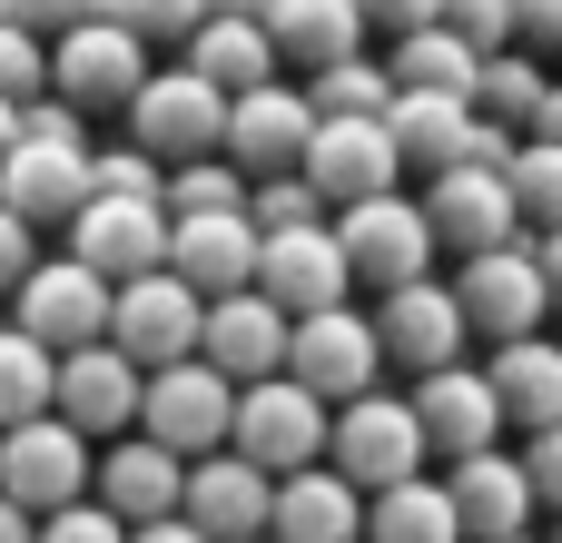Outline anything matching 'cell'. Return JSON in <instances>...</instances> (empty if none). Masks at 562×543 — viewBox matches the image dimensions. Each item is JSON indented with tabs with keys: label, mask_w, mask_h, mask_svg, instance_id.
<instances>
[{
	"label": "cell",
	"mask_w": 562,
	"mask_h": 543,
	"mask_svg": "<svg viewBox=\"0 0 562 543\" xmlns=\"http://www.w3.org/2000/svg\"><path fill=\"white\" fill-rule=\"evenodd\" d=\"M227 119H237V99L207 89V79L178 59V69H158V79L138 89L128 148H148V158H168V168H198V158H227Z\"/></svg>",
	"instance_id": "1"
},
{
	"label": "cell",
	"mask_w": 562,
	"mask_h": 543,
	"mask_svg": "<svg viewBox=\"0 0 562 543\" xmlns=\"http://www.w3.org/2000/svg\"><path fill=\"white\" fill-rule=\"evenodd\" d=\"M267 40H277V59H296L306 79H336V69L366 59L375 20H366L356 0H277V10H267Z\"/></svg>",
	"instance_id": "25"
},
{
	"label": "cell",
	"mask_w": 562,
	"mask_h": 543,
	"mask_svg": "<svg viewBox=\"0 0 562 543\" xmlns=\"http://www.w3.org/2000/svg\"><path fill=\"white\" fill-rule=\"evenodd\" d=\"M425 415H415V396H356V406H336V475L356 485V495H395V485H415L425 475Z\"/></svg>",
	"instance_id": "2"
},
{
	"label": "cell",
	"mask_w": 562,
	"mask_h": 543,
	"mask_svg": "<svg viewBox=\"0 0 562 543\" xmlns=\"http://www.w3.org/2000/svg\"><path fill=\"white\" fill-rule=\"evenodd\" d=\"M425 218H435V237H445V247H464V267H474V257H494V247H524L514 178H484V168L435 178V188H425Z\"/></svg>",
	"instance_id": "21"
},
{
	"label": "cell",
	"mask_w": 562,
	"mask_h": 543,
	"mask_svg": "<svg viewBox=\"0 0 562 543\" xmlns=\"http://www.w3.org/2000/svg\"><path fill=\"white\" fill-rule=\"evenodd\" d=\"M277 0H207V20H267Z\"/></svg>",
	"instance_id": "52"
},
{
	"label": "cell",
	"mask_w": 562,
	"mask_h": 543,
	"mask_svg": "<svg viewBox=\"0 0 562 543\" xmlns=\"http://www.w3.org/2000/svg\"><path fill=\"white\" fill-rule=\"evenodd\" d=\"M524 475H533V495H543V514H562V425H553V435H533V445H524Z\"/></svg>",
	"instance_id": "48"
},
{
	"label": "cell",
	"mask_w": 562,
	"mask_h": 543,
	"mask_svg": "<svg viewBox=\"0 0 562 543\" xmlns=\"http://www.w3.org/2000/svg\"><path fill=\"white\" fill-rule=\"evenodd\" d=\"M286 356H296V317H286L277 297H227V307H207V366H217L237 396H247V386H277Z\"/></svg>",
	"instance_id": "20"
},
{
	"label": "cell",
	"mask_w": 562,
	"mask_h": 543,
	"mask_svg": "<svg viewBox=\"0 0 562 543\" xmlns=\"http://www.w3.org/2000/svg\"><path fill=\"white\" fill-rule=\"evenodd\" d=\"M257 267H267V237H257V218H178L168 277H188L207 307H227V297H257Z\"/></svg>",
	"instance_id": "22"
},
{
	"label": "cell",
	"mask_w": 562,
	"mask_h": 543,
	"mask_svg": "<svg viewBox=\"0 0 562 543\" xmlns=\"http://www.w3.org/2000/svg\"><path fill=\"white\" fill-rule=\"evenodd\" d=\"M138 543H207V534H198V524L178 514V524H148V534H138Z\"/></svg>",
	"instance_id": "53"
},
{
	"label": "cell",
	"mask_w": 562,
	"mask_h": 543,
	"mask_svg": "<svg viewBox=\"0 0 562 543\" xmlns=\"http://www.w3.org/2000/svg\"><path fill=\"white\" fill-rule=\"evenodd\" d=\"M40 415H59V356H49L40 336L0 326V435L40 425Z\"/></svg>",
	"instance_id": "33"
},
{
	"label": "cell",
	"mask_w": 562,
	"mask_h": 543,
	"mask_svg": "<svg viewBox=\"0 0 562 543\" xmlns=\"http://www.w3.org/2000/svg\"><path fill=\"white\" fill-rule=\"evenodd\" d=\"M533 138H553V148H562V89H553V109H543V129H533Z\"/></svg>",
	"instance_id": "55"
},
{
	"label": "cell",
	"mask_w": 562,
	"mask_h": 543,
	"mask_svg": "<svg viewBox=\"0 0 562 543\" xmlns=\"http://www.w3.org/2000/svg\"><path fill=\"white\" fill-rule=\"evenodd\" d=\"M99 198H138V208H168V168L148 148H109L99 158Z\"/></svg>",
	"instance_id": "42"
},
{
	"label": "cell",
	"mask_w": 562,
	"mask_h": 543,
	"mask_svg": "<svg viewBox=\"0 0 562 543\" xmlns=\"http://www.w3.org/2000/svg\"><path fill=\"white\" fill-rule=\"evenodd\" d=\"M346 287H356V257H346L336 218H326V228H286V237H267L257 297H277L296 326H306V317H336V307H346Z\"/></svg>",
	"instance_id": "14"
},
{
	"label": "cell",
	"mask_w": 562,
	"mask_h": 543,
	"mask_svg": "<svg viewBox=\"0 0 562 543\" xmlns=\"http://www.w3.org/2000/svg\"><path fill=\"white\" fill-rule=\"evenodd\" d=\"M267 543H277V534H267Z\"/></svg>",
	"instance_id": "57"
},
{
	"label": "cell",
	"mask_w": 562,
	"mask_h": 543,
	"mask_svg": "<svg viewBox=\"0 0 562 543\" xmlns=\"http://www.w3.org/2000/svg\"><path fill=\"white\" fill-rule=\"evenodd\" d=\"M138 415H148V376L119 356V346H89V356H59V425L69 435H109V445H128L138 435Z\"/></svg>",
	"instance_id": "16"
},
{
	"label": "cell",
	"mask_w": 562,
	"mask_h": 543,
	"mask_svg": "<svg viewBox=\"0 0 562 543\" xmlns=\"http://www.w3.org/2000/svg\"><path fill=\"white\" fill-rule=\"evenodd\" d=\"M385 40H415V30H445V0H356Z\"/></svg>",
	"instance_id": "47"
},
{
	"label": "cell",
	"mask_w": 562,
	"mask_h": 543,
	"mask_svg": "<svg viewBox=\"0 0 562 543\" xmlns=\"http://www.w3.org/2000/svg\"><path fill=\"white\" fill-rule=\"evenodd\" d=\"M514 208H524V228L562 237V148L553 138H524V158H514Z\"/></svg>",
	"instance_id": "37"
},
{
	"label": "cell",
	"mask_w": 562,
	"mask_h": 543,
	"mask_svg": "<svg viewBox=\"0 0 562 543\" xmlns=\"http://www.w3.org/2000/svg\"><path fill=\"white\" fill-rule=\"evenodd\" d=\"M533 257H543V287H553V307H562V237H533Z\"/></svg>",
	"instance_id": "51"
},
{
	"label": "cell",
	"mask_w": 562,
	"mask_h": 543,
	"mask_svg": "<svg viewBox=\"0 0 562 543\" xmlns=\"http://www.w3.org/2000/svg\"><path fill=\"white\" fill-rule=\"evenodd\" d=\"M514 20H524V49H553L562 59V0H514Z\"/></svg>",
	"instance_id": "49"
},
{
	"label": "cell",
	"mask_w": 562,
	"mask_h": 543,
	"mask_svg": "<svg viewBox=\"0 0 562 543\" xmlns=\"http://www.w3.org/2000/svg\"><path fill=\"white\" fill-rule=\"evenodd\" d=\"M40 267H49V257H40V228H30V218H10V208H0V297H10V307H20V287H30V277H40Z\"/></svg>",
	"instance_id": "43"
},
{
	"label": "cell",
	"mask_w": 562,
	"mask_h": 543,
	"mask_svg": "<svg viewBox=\"0 0 562 543\" xmlns=\"http://www.w3.org/2000/svg\"><path fill=\"white\" fill-rule=\"evenodd\" d=\"M0 99H10V109L49 99V49H40L30 30H10V20H0Z\"/></svg>",
	"instance_id": "41"
},
{
	"label": "cell",
	"mask_w": 562,
	"mask_h": 543,
	"mask_svg": "<svg viewBox=\"0 0 562 543\" xmlns=\"http://www.w3.org/2000/svg\"><path fill=\"white\" fill-rule=\"evenodd\" d=\"M336 237H346V257H356V287H375V297L435 287L445 237H435L425 198H375V208H346V218H336Z\"/></svg>",
	"instance_id": "4"
},
{
	"label": "cell",
	"mask_w": 562,
	"mask_h": 543,
	"mask_svg": "<svg viewBox=\"0 0 562 543\" xmlns=\"http://www.w3.org/2000/svg\"><path fill=\"white\" fill-rule=\"evenodd\" d=\"M306 178L326 188V208H336V218H346V208L395 198V178H405L395 119H385V129H375V119H326V138H316V158H306Z\"/></svg>",
	"instance_id": "18"
},
{
	"label": "cell",
	"mask_w": 562,
	"mask_h": 543,
	"mask_svg": "<svg viewBox=\"0 0 562 543\" xmlns=\"http://www.w3.org/2000/svg\"><path fill=\"white\" fill-rule=\"evenodd\" d=\"M20 138H49V148H89V119H79V109L49 89V99H30V109H20Z\"/></svg>",
	"instance_id": "44"
},
{
	"label": "cell",
	"mask_w": 562,
	"mask_h": 543,
	"mask_svg": "<svg viewBox=\"0 0 562 543\" xmlns=\"http://www.w3.org/2000/svg\"><path fill=\"white\" fill-rule=\"evenodd\" d=\"M366 514H375V495H356L336 465L277 485V543H366Z\"/></svg>",
	"instance_id": "27"
},
{
	"label": "cell",
	"mask_w": 562,
	"mask_h": 543,
	"mask_svg": "<svg viewBox=\"0 0 562 543\" xmlns=\"http://www.w3.org/2000/svg\"><path fill=\"white\" fill-rule=\"evenodd\" d=\"M10 158H20V109L0 99V168H10Z\"/></svg>",
	"instance_id": "54"
},
{
	"label": "cell",
	"mask_w": 562,
	"mask_h": 543,
	"mask_svg": "<svg viewBox=\"0 0 562 543\" xmlns=\"http://www.w3.org/2000/svg\"><path fill=\"white\" fill-rule=\"evenodd\" d=\"M445 30H454L474 59H504V49H524V20H514V0H445Z\"/></svg>",
	"instance_id": "40"
},
{
	"label": "cell",
	"mask_w": 562,
	"mask_h": 543,
	"mask_svg": "<svg viewBox=\"0 0 562 543\" xmlns=\"http://www.w3.org/2000/svg\"><path fill=\"white\" fill-rule=\"evenodd\" d=\"M89 20L128 30V40H198L207 30V0H99Z\"/></svg>",
	"instance_id": "38"
},
{
	"label": "cell",
	"mask_w": 562,
	"mask_h": 543,
	"mask_svg": "<svg viewBox=\"0 0 562 543\" xmlns=\"http://www.w3.org/2000/svg\"><path fill=\"white\" fill-rule=\"evenodd\" d=\"M237 386L198 356V366H168V376H148V415H138V435L148 445H168L178 465H207V455H227L237 445Z\"/></svg>",
	"instance_id": "5"
},
{
	"label": "cell",
	"mask_w": 562,
	"mask_h": 543,
	"mask_svg": "<svg viewBox=\"0 0 562 543\" xmlns=\"http://www.w3.org/2000/svg\"><path fill=\"white\" fill-rule=\"evenodd\" d=\"M375 326H385V366H415V386L425 376H454L464 366V297L435 277V287H405V297H375Z\"/></svg>",
	"instance_id": "19"
},
{
	"label": "cell",
	"mask_w": 562,
	"mask_h": 543,
	"mask_svg": "<svg viewBox=\"0 0 562 543\" xmlns=\"http://www.w3.org/2000/svg\"><path fill=\"white\" fill-rule=\"evenodd\" d=\"M237 455H247V465H267L277 485L316 475V465L336 455V406H326V396H306L296 376L247 386V406H237Z\"/></svg>",
	"instance_id": "3"
},
{
	"label": "cell",
	"mask_w": 562,
	"mask_h": 543,
	"mask_svg": "<svg viewBox=\"0 0 562 543\" xmlns=\"http://www.w3.org/2000/svg\"><path fill=\"white\" fill-rule=\"evenodd\" d=\"M99 505H109L128 534H148V524H178V514H188V465H178L168 445L128 435V445H109V455H99Z\"/></svg>",
	"instance_id": "24"
},
{
	"label": "cell",
	"mask_w": 562,
	"mask_h": 543,
	"mask_svg": "<svg viewBox=\"0 0 562 543\" xmlns=\"http://www.w3.org/2000/svg\"><path fill=\"white\" fill-rule=\"evenodd\" d=\"M445 485H454V505H464V543H524L533 514H543L524 455H474V465H454Z\"/></svg>",
	"instance_id": "26"
},
{
	"label": "cell",
	"mask_w": 562,
	"mask_h": 543,
	"mask_svg": "<svg viewBox=\"0 0 562 543\" xmlns=\"http://www.w3.org/2000/svg\"><path fill=\"white\" fill-rule=\"evenodd\" d=\"M366 543H464V505H454V485L415 475V485L375 495V514H366Z\"/></svg>",
	"instance_id": "32"
},
{
	"label": "cell",
	"mask_w": 562,
	"mask_h": 543,
	"mask_svg": "<svg viewBox=\"0 0 562 543\" xmlns=\"http://www.w3.org/2000/svg\"><path fill=\"white\" fill-rule=\"evenodd\" d=\"M188 69L227 99H257V89H277V40H267V20H207L188 40Z\"/></svg>",
	"instance_id": "29"
},
{
	"label": "cell",
	"mask_w": 562,
	"mask_h": 543,
	"mask_svg": "<svg viewBox=\"0 0 562 543\" xmlns=\"http://www.w3.org/2000/svg\"><path fill=\"white\" fill-rule=\"evenodd\" d=\"M316 138H326V109H316V89H286V79L237 99V119H227V158L247 178H306Z\"/></svg>",
	"instance_id": "10"
},
{
	"label": "cell",
	"mask_w": 562,
	"mask_h": 543,
	"mask_svg": "<svg viewBox=\"0 0 562 543\" xmlns=\"http://www.w3.org/2000/svg\"><path fill=\"white\" fill-rule=\"evenodd\" d=\"M415 415H425V445H435L445 465L504 455L494 435L514 425V415H504V396H494V376H474V366H454V376H425V386H415Z\"/></svg>",
	"instance_id": "23"
},
{
	"label": "cell",
	"mask_w": 562,
	"mask_h": 543,
	"mask_svg": "<svg viewBox=\"0 0 562 543\" xmlns=\"http://www.w3.org/2000/svg\"><path fill=\"white\" fill-rule=\"evenodd\" d=\"M385 69H395L405 99H474V89H484V59H474L454 30H415V40H395Z\"/></svg>",
	"instance_id": "31"
},
{
	"label": "cell",
	"mask_w": 562,
	"mask_h": 543,
	"mask_svg": "<svg viewBox=\"0 0 562 543\" xmlns=\"http://www.w3.org/2000/svg\"><path fill=\"white\" fill-rule=\"evenodd\" d=\"M306 89H316V109H326V119H375V129H385V119L405 109L395 69H375V59H356V69H336V79H306Z\"/></svg>",
	"instance_id": "36"
},
{
	"label": "cell",
	"mask_w": 562,
	"mask_h": 543,
	"mask_svg": "<svg viewBox=\"0 0 562 543\" xmlns=\"http://www.w3.org/2000/svg\"><path fill=\"white\" fill-rule=\"evenodd\" d=\"M524 543H533V534H524Z\"/></svg>",
	"instance_id": "56"
},
{
	"label": "cell",
	"mask_w": 562,
	"mask_h": 543,
	"mask_svg": "<svg viewBox=\"0 0 562 543\" xmlns=\"http://www.w3.org/2000/svg\"><path fill=\"white\" fill-rule=\"evenodd\" d=\"M562 79H543V59L533 49H504V59H484V89H474V109L494 119V129H514V138H533L543 129V109H553Z\"/></svg>",
	"instance_id": "34"
},
{
	"label": "cell",
	"mask_w": 562,
	"mask_h": 543,
	"mask_svg": "<svg viewBox=\"0 0 562 543\" xmlns=\"http://www.w3.org/2000/svg\"><path fill=\"white\" fill-rule=\"evenodd\" d=\"M158 69H148V49L128 40V30H109V20H79L69 40H49V89L89 119V109H138V89H148Z\"/></svg>",
	"instance_id": "9"
},
{
	"label": "cell",
	"mask_w": 562,
	"mask_h": 543,
	"mask_svg": "<svg viewBox=\"0 0 562 543\" xmlns=\"http://www.w3.org/2000/svg\"><path fill=\"white\" fill-rule=\"evenodd\" d=\"M257 188L237 158H198V168H168V218H247Z\"/></svg>",
	"instance_id": "35"
},
{
	"label": "cell",
	"mask_w": 562,
	"mask_h": 543,
	"mask_svg": "<svg viewBox=\"0 0 562 543\" xmlns=\"http://www.w3.org/2000/svg\"><path fill=\"white\" fill-rule=\"evenodd\" d=\"M0 208L30 218V228H79L99 208V148H49V138H20V158L0 168Z\"/></svg>",
	"instance_id": "15"
},
{
	"label": "cell",
	"mask_w": 562,
	"mask_h": 543,
	"mask_svg": "<svg viewBox=\"0 0 562 543\" xmlns=\"http://www.w3.org/2000/svg\"><path fill=\"white\" fill-rule=\"evenodd\" d=\"M109 346H119L138 376L198 366V356H207V297H198L188 277H138V287H119V326H109Z\"/></svg>",
	"instance_id": "6"
},
{
	"label": "cell",
	"mask_w": 562,
	"mask_h": 543,
	"mask_svg": "<svg viewBox=\"0 0 562 543\" xmlns=\"http://www.w3.org/2000/svg\"><path fill=\"white\" fill-rule=\"evenodd\" d=\"M0 543H40V514H20L10 495H0Z\"/></svg>",
	"instance_id": "50"
},
{
	"label": "cell",
	"mask_w": 562,
	"mask_h": 543,
	"mask_svg": "<svg viewBox=\"0 0 562 543\" xmlns=\"http://www.w3.org/2000/svg\"><path fill=\"white\" fill-rule=\"evenodd\" d=\"M286 376H296L306 396H326V406H356V396H375V376H385V326H375L366 307L306 317V326H296Z\"/></svg>",
	"instance_id": "11"
},
{
	"label": "cell",
	"mask_w": 562,
	"mask_h": 543,
	"mask_svg": "<svg viewBox=\"0 0 562 543\" xmlns=\"http://www.w3.org/2000/svg\"><path fill=\"white\" fill-rule=\"evenodd\" d=\"M168 247H178V218L168 208H138V198H99L79 228H69V257L109 287H138V277H168Z\"/></svg>",
	"instance_id": "12"
},
{
	"label": "cell",
	"mask_w": 562,
	"mask_h": 543,
	"mask_svg": "<svg viewBox=\"0 0 562 543\" xmlns=\"http://www.w3.org/2000/svg\"><path fill=\"white\" fill-rule=\"evenodd\" d=\"M484 376H494L504 415L524 425V445L562 425V346H553V336H533V346H494V366H484Z\"/></svg>",
	"instance_id": "28"
},
{
	"label": "cell",
	"mask_w": 562,
	"mask_h": 543,
	"mask_svg": "<svg viewBox=\"0 0 562 543\" xmlns=\"http://www.w3.org/2000/svg\"><path fill=\"white\" fill-rule=\"evenodd\" d=\"M257 237H286V228H326V188L316 178H257Z\"/></svg>",
	"instance_id": "39"
},
{
	"label": "cell",
	"mask_w": 562,
	"mask_h": 543,
	"mask_svg": "<svg viewBox=\"0 0 562 543\" xmlns=\"http://www.w3.org/2000/svg\"><path fill=\"white\" fill-rule=\"evenodd\" d=\"M474 129H484L474 99H405L395 109V148H405V168H425V188L474 158Z\"/></svg>",
	"instance_id": "30"
},
{
	"label": "cell",
	"mask_w": 562,
	"mask_h": 543,
	"mask_svg": "<svg viewBox=\"0 0 562 543\" xmlns=\"http://www.w3.org/2000/svg\"><path fill=\"white\" fill-rule=\"evenodd\" d=\"M188 524L207 543H267L277 534V475L247 465L237 445L207 455V465H188Z\"/></svg>",
	"instance_id": "17"
},
{
	"label": "cell",
	"mask_w": 562,
	"mask_h": 543,
	"mask_svg": "<svg viewBox=\"0 0 562 543\" xmlns=\"http://www.w3.org/2000/svg\"><path fill=\"white\" fill-rule=\"evenodd\" d=\"M40 543H138V534H128L109 505H69V514H49V524H40Z\"/></svg>",
	"instance_id": "45"
},
{
	"label": "cell",
	"mask_w": 562,
	"mask_h": 543,
	"mask_svg": "<svg viewBox=\"0 0 562 543\" xmlns=\"http://www.w3.org/2000/svg\"><path fill=\"white\" fill-rule=\"evenodd\" d=\"M10 326L40 336L49 356H89V346H109V326H119V287L89 277L79 257H49V267L20 287V317H10Z\"/></svg>",
	"instance_id": "8"
},
{
	"label": "cell",
	"mask_w": 562,
	"mask_h": 543,
	"mask_svg": "<svg viewBox=\"0 0 562 543\" xmlns=\"http://www.w3.org/2000/svg\"><path fill=\"white\" fill-rule=\"evenodd\" d=\"M553 543H562V534H553Z\"/></svg>",
	"instance_id": "58"
},
{
	"label": "cell",
	"mask_w": 562,
	"mask_h": 543,
	"mask_svg": "<svg viewBox=\"0 0 562 543\" xmlns=\"http://www.w3.org/2000/svg\"><path fill=\"white\" fill-rule=\"evenodd\" d=\"M454 297H464V326L494 336V346H533V336H543V307H553L533 247H494V257H474V267L454 277Z\"/></svg>",
	"instance_id": "13"
},
{
	"label": "cell",
	"mask_w": 562,
	"mask_h": 543,
	"mask_svg": "<svg viewBox=\"0 0 562 543\" xmlns=\"http://www.w3.org/2000/svg\"><path fill=\"white\" fill-rule=\"evenodd\" d=\"M89 10H99V0H0V20H10V30H30V40H40V30H59V40H69Z\"/></svg>",
	"instance_id": "46"
},
{
	"label": "cell",
	"mask_w": 562,
	"mask_h": 543,
	"mask_svg": "<svg viewBox=\"0 0 562 543\" xmlns=\"http://www.w3.org/2000/svg\"><path fill=\"white\" fill-rule=\"evenodd\" d=\"M0 495L20 505V514H69V505H99V465H89V435H69L59 415H40V425H20V435H0Z\"/></svg>",
	"instance_id": "7"
}]
</instances>
